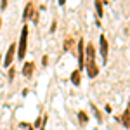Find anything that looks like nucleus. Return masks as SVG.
<instances>
[{"label":"nucleus","instance_id":"obj_1","mask_svg":"<svg viewBox=\"0 0 130 130\" xmlns=\"http://www.w3.org/2000/svg\"><path fill=\"white\" fill-rule=\"evenodd\" d=\"M85 70H87V75H89L90 78H95L97 75H99V68H97V64H95V47H94V43H89L87 47H85Z\"/></svg>","mask_w":130,"mask_h":130},{"label":"nucleus","instance_id":"obj_2","mask_svg":"<svg viewBox=\"0 0 130 130\" xmlns=\"http://www.w3.org/2000/svg\"><path fill=\"white\" fill-rule=\"evenodd\" d=\"M26 49H28V24H24L23 30H21L19 43H18V57H19V59H24Z\"/></svg>","mask_w":130,"mask_h":130},{"label":"nucleus","instance_id":"obj_3","mask_svg":"<svg viewBox=\"0 0 130 130\" xmlns=\"http://www.w3.org/2000/svg\"><path fill=\"white\" fill-rule=\"evenodd\" d=\"M14 52H18V45L16 43H10L9 49H7V54H5V59H4V66L5 68H10V64L14 61Z\"/></svg>","mask_w":130,"mask_h":130},{"label":"nucleus","instance_id":"obj_4","mask_svg":"<svg viewBox=\"0 0 130 130\" xmlns=\"http://www.w3.org/2000/svg\"><path fill=\"white\" fill-rule=\"evenodd\" d=\"M85 68V45H83V40L78 42V70H83Z\"/></svg>","mask_w":130,"mask_h":130},{"label":"nucleus","instance_id":"obj_5","mask_svg":"<svg viewBox=\"0 0 130 130\" xmlns=\"http://www.w3.org/2000/svg\"><path fill=\"white\" fill-rule=\"evenodd\" d=\"M99 52H101V57L102 61L108 59V40L104 35H101V40H99Z\"/></svg>","mask_w":130,"mask_h":130},{"label":"nucleus","instance_id":"obj_6","mask_svg":"<svg viewBox=\"0 0 130 130\" xmlns=\"http://www.w3.org/2000/svg\"><path fill=\"white\" fill-rule=\"evenodd\" d=\"M35 5H33V2H28L26 4V7H24V12H23V19H33V16H35Z\"/></svg>","mask_w":130,"mask_h":130},{"label":"nucleus","instance_id":"obj_7","mask_svg":"<svg viewBox=\"0 0 130 130\" xmlns=\"http://www.w3.org/2000/svg\"><path fill=\"white\" fill-rule=\"evenodd\" d=\"M120 121L123 127H130V101H128V104H127V108H125V111H123V115H121Z\"/></svg>","mask_w":130,"mask_h":130},{"label":"nucleus","instance_id":"obj_8","mask_svg":"<svg viewBox=\"0 0 130 130\" xmlns=\"http://www.w3.org/2000/svg\"><path fill=\"white\" fill-rule=\"evenodd\" d=\"M33 70H35V62H26L24 66H23V75L24 76H31L33 75Z\"/></svg>","mask_w":130,"mask_h":130},{"label":"nucleus","instance_id":"obj_9","mask_svg":"<svg viewBox=\"0 0 130 130\" xmlns=\"http://www.w3.org/2000/svg\"><path fill=\"white\" fill-rule=\"evenodd\" d=\"M80 73H82L80 70H75L71 73V83H73V85H80L82 83V75Z\"/></svg>","mask_w":130,"mask_h":130},{"label":"nucleus","instance_id":"obj_10","mask_svg":"<svg viewBox=\"0 0 130 130\" xmlns=\"http://www.w3.org/2000/svg\"><path fill=\"white\" fill-rule=\"evenodd\" d=\"M78 121H80V125H87L89 123V115L85 111H78Z\"/></svg>","mask_w":130,"mask_h":130},{"label":"nucleus","instance_id":"obj_11","mask_svg":"<svg viewBox=\"0 0 130 130\" xmlns=\"http://www.w3.org/2000/svg\"><path fill=\"white\" fill-rule=\"evenodd\" d=\"M73 43H75V40H73L71 37H66V38H64V43H62V49H64L66 52H68V50H71Z\"/></svg>","mask_w":130,"mask_h":130},{"label":"nucleus","instance_id":"obj_12","mask_svg":"<svg viewBox=\"0 0 130 130\" xmlns=\"http://www.w3.org/2000/svg\"><path fill=\"white\" fill-rule=\"evenodd\" d=\"M95 12H97L99 18L104 14V10H102V0H95Z\"/></svg>","mask_w":130,"mask_h":130},{"label":"nucleus","instance_id":"obj_13","mask_svg":"<svg viewBox=\"0 0 130 130\" xmlns=\"http://www.w3.org/2000/svg\"><path fill=\"white\" fill-rule=\"evenodd\" d=\"M14 76H16V70H14V68L10 66V68H9V78H10V80H12Z\"/></svg>","mask_w":130,"mask_h":130},{"label":"nucleus","instance_id":"obj_14","mask_svg":"<svg viewBox=\"0 0 130 130\" xmlns=\"http://www.w3.org/2000/svg\"><path fill=\"white\" fill-rule=\"evenodd\" d=\"M94 113H95V116H97V120L101 121V118H102V115H101V111L97 109V108H94Z\"/></svg>","mask_w":130,"mask_h":130},{"label":"nucleus","instance_id":"obj_15","mask_svg":"<svg viewBox=\"0 0 130 130\" xmlns=\"http://www.w3.org/2000/svg\"><path fill=\"white\" fill-rule=\"evenodd\" d=\"M7 2H9V0H2V4H0V10H5V7H7Z\"/></svg>","mask_w":130,"mask_h":130},{"label":"nucleus","instance_id":"obj_16","mask_svg":"<svg viewBox=\"0 0 130 130\" xmlns=\"http://www.w3.org/2000/svg\"><path fill=\"white\" fill-rule=\"evenodd\" d=\"M56 28H57V23H56V21H52V26H50V33H54V31H56Z\"/></svg>","mask_w":130,"mask_h":130},{"label":"nucleus","instance_id":"obj_17","mask_svg":"<svg viewBox=\"0 0 130 130\" xmlns=\"http://www.w3.org/2000/svg\"><path fill=\"white\" fill-rule=\"evenodd\" d=\"M40 123H42V118H37V121H35V127H40Z\"/></svg>","mask_w":130,"mask_h":130},{"label":"nucleus","instance_id":"obj_18","mask_svg":"<svg viewBox=\"0 0 130 130\" xmlns=\"http://www.w3.org/2000/svg\"><path fill=\"white\" fill-rule=\"evenodd\" d=\"M59 4H61V5H64V4H66V0H59Z\"/></svg>","mask_w":130,"mask_h":130},{"label":"nucleus","instance_id":"obj_19","mask_svg":"<svg viewBox=\"0 0 130 130\" xmlns=\"http://www.w3.org/2000/svg\"><path fill=\"white\" fill-rule=\"evenodd\" d=\"M0 28H2V18H0Z\"/></svg>","mask_w":130,"mask_h":130},{"label":"nucleus","instance_id":"obj_20","mask_svg":"<svg viewBox=\"0 0 130 130\" xmlns=\"http://www.w3.org/2000/svg\"><path fill=\"white\" fill-rule=\"evenodd\" d=\"M0 64H2V56H0Z\"/></svg>","mask_w":130,"mask_h":130}]
</instances>
